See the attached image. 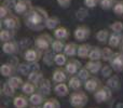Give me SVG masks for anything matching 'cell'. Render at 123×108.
I'll return each instance as SVG.
<instances>
[{
    "label": "cell",
    "instance_id": "cell-1",
    "mask_svg": "<svg viewBox=\"0 0 123 108\" xmlns=\"http://www.w3.org/2000/svg\"><path fill=\"white\" fill-rule=\"evenodd\" d=\"M49 17V13L41 6H32V9L24 15L26 26L32 30H42L45 28V23Z\"/></svg>",
    "mask_w": 123,
    "mask_h": 108
},
{
    "label": "cell",
    "instance_id": "cell-2",
    "mask_svg": "<svg viewBox=\"0 0 123 108\" xmlns=\"http://www.w3.org/2000/svg\"><path fill=\"white\" fill-rule=\"evenodd\" d=\"M87 101H89V97H87L86 93L83 91H80V90H77V91L72 92L69 96L70 105L76 108L85 106L87 104Z\"/></svg>",
    "mask_w": 123,
    "mask_h": 108
},
{
    "label": "cell",
    "instance_id": "cell-3",
    "mask_svg": "<svg viewBox=\"0 0 123 108\" xmlns=\"http://www.w3.org/2000/svg\"><path fill=\"white\" fill-rule=\"evenodd\" d=\"M53 39L49 34H41L35 39V45L42 52H48L52 48Z\"/></svg>",
    "mask_w": 123,
    "mask_h": 108
},
{
    "label": "cell",
    "instance_id": "cell-4",
    "mask_svg": "<svg viewBox=\"0 0 123 108\" xmlns=\"http://www.w3.org/2000/svg\"><path fill=\"white\" fill-rule=\"evenodd\" d=\"M110 88L108 85H102L97 91H95L94 93V98L97 103H105L111 97L112 95V92H111Z\"/></svg>",
    "mask_w": 123,
    "mask_h": 108
},
{
    "label": "cell",
    "instance_id": "cell-5",
    "mask_svg": "<svg viewBox=\"0 0 123 108\" xmlns=\"http://www.w3.org/2000/svg\"><path fill=\"white\" fill-rule=\"evenodd\" d=\"M42 57V51L38 48H30V49L26 50L24 53V59L29 63H35V62H39Z\"/></svg>",
    "mask_w": 123,
    "mask_h": 108
},
{
    "label": "cell",
    "instance_id": "cell-6",
    "mask_svg": "<svg viewBox=\"0 0 123 108\" xmlns=\"http://www.w3.org/2000/svg\"><path fill=\"white\" fill-rule=\"evenodd\" d=\"M32 9V3L30 0H17L14 6V11L16 14L25 15Z\"/></svg>",
    "mask_w": 123,
    "mask_h": 108
},
{
    "label": "cell",
    "instance_id": "cell-7",
    "mask_svg": "<svg viewBox=\"0 0 123 108\" xmlns=\"http://www.w3.org/2000/svg\"><path fill=\"white\" fill-rule=\"evenodd\" d=\"M74 39L78 41H84L91 36V29L85 25H80L74 32Z\"/></svg>",
    "mask_w": 123,
    "mask_h": 108
},
{
    "label": "cell",
    "instance_id": "cell-8",
    "mask_svg": "<svg viewBox=\"0 0 123 108\" xmlns=\"http://www.w3.org/2000/svg\"><path fill=\"white\" fill-rule=\"evenodd\" d=\"M112 69L117 72L123 71V52H117L113 54L112 58L109 61Z\"/></svg>",
    "mask_w": 123,
    "mask_h": 108
},
{
    "label": "cell",
    "instance_id": "cell-9",
    "mask_svg": "<svg viewBox=\"0 0 123 108\" xmlns=\"http://www.w3.org/2000/svg\"><path fill=\"white\" fill-rule=\"evenodd\" d=\"M18 70L22 75L24 76H28L31 71H37V70H40V66H39L38 62H35V63H22L18 66Z\"/></svg>",
    "mask_w": 123,
    "mask_h": 108
},
{
    "label": "cell",
    "instance_id": "cell-10",
    "mask_svg": "<svg viewBox=\"0 0 123 108\" xmlns=\"http://www.w3.org/2000/svg\"><path fill=\"white\" fill-rule=\"evenodd\" d=\"M2 23H3L4 27L9 28V29H16V28H19V26H21L19 19L15 14H9L8 16L2 19Z\"/></svg>",
    "mask_w": 123,
    "mask_h": 108
},
{
    "label": "cell",
    "instance_id": "cell-11",
    "mask_svg": "<svg viewBox=\"0 0 123 108\" xmlns=\"http://www.w3.org/2000/svg\"><path fill=\"white\" fill-rule=\"evenodd\" d=\"M102 87V81L97 77H91L84 81V88L87 92H95Z\"/></svg>",
    "mask_w": 123,
    "mask_h": 108
},
{
    "label": "cell",
    "instance_id": "cell-12",
    "mask_svg": "<svg viewBox=\"0 0 123 108\" xmlns=\"http://www.w3.org/2000/svg\"><path fill=\"white\" fill-rule=\"evenodd\" d=\"M81 68H82L81 67V63L76 58H70L65 65L66 71H67L69 75H72V76L76 75Z\"/></svg>",
    "mask_w": 123,
    "mask_h": 108
},
{
    "label": "cell",
    "instance_id": "cell-13",
    "mask_svg": "<svg viewBox=\"0 0 123 108\" xmlns=\"http://www.w3.org/2000/svg\"><path fill=\"white\" fill-rule=\"evenodd\" d=\"M123 42V32H112V34H110L108 40V44L110 48H119Z\"/></svg>",
    "mask_w": 123,
    "mask_h": 108
},
{
    "label": "cell",
    "instance_id": "cell-14",
    "mask_svg": "<svg viewBox=\"0 0 123 108\" xmlns=\"http://www.w3.org/2000/svg\"><path fill=\"white\" fill-rule=\"evenodd\" d=\"M17 50H18V43L15 40H10L6 41V42H3L2 51L6 54H14L17 52Z\"/></svg>",
    "mask_w": 123,
    "mask_h": 108
},
{
    "label": "cell",
    "instance_id": "cell-15",
    "mask_svg": "<svg viewBox=\"0 0 123 108\" xmlns=\"http://www.w3.org/2000/svg\"><path fill=\"white\" fill-rule=\"evenodd\" d=\"M67 74L66 69L62 68L61 66L58 68H56L53 72V81L56 83H61V82H65L67 80Z\"/></svg>",
    "mask_w": 123,
    "mask_h": 108
},
{
    "label": "cell",
    "instance_id": "cell-16",
    "mask_svg": "<svg viewBox=\"0 0 123 108\" xmlns=\"http://www.w3.org/2000/svg\"><path fill=\"white\" fill-rule=\"evenodd\" d=\"M15 66L13 65L12 63H4L2 64L1 68H0V72L3 77H6V78H10L14 75L15 72Z\"/></svg>",
    "mask_w": 123,
    "mask_h": 108
},
{
    "label": "cell",
    "instance_id": "cell-17",
    "mask_svg": "<svg viewBox=\"0 0 123 108\" xmlns=\"http://www.w3.org/2000/svg\"><path fill=\"white\" fill-rule=\"evenodd\" d=\"M38 89H39V92L42 93L44 96L49 95L51 93V89H52V85H51V81L49 79H45L43 78L41 80V82L38 84Z\"/></svg>",
    "mask_w": 123,
    "mask_h": 108
},
{
    "label": "cell",
    "instance_id": "cell-18",
    "mask_svg": "<svg viewBox=\"0 0 123 108\" xmlns=\"http://www.w3.org/2000/svg\"><path fill=\"white\" fill-rule=\"evenodd\" d=\"M69 89L70 88L68 84H66V83H64V82H61V83H57V84L54 87V93L57 96H60V97H64V96L68 95Z\"/></svg>",
    "mask_w": 123,
    "mask_h": 108
},
{
    "label": "cell",
    "instance_id": "cell-19",
    "mask_svg": "<svg viewBox=\"0 0 123 108\" xmlns=\"http://www.w3.org/2000/svg\"><path fill=\"white\" fill-rule=\"evenodd\" d=\"M85 67L91 71L92 75H95V74H97L99 70H102L103 64L100 61H92V59H90V61L85 64Z\"/></svg>",
    "mask_w": 123,
    "mask_h": 108
},
{
    "label": "cell",
    "instance_id": "cell-20",
    "mask_svg": "<svg viewBox=\"0 0 123 108\" xmlns=\"http://www.w3.org/2000/svg\"><path fill=\"white\" fill-rule=\"evenodd\" d=\"M54 37L56 39H61V40H67L69 38V30L65 26H58L54 30Z\"/></svg>",
    "mask_w": 123,
    "mask_h": 108
},
{
    "label": "cell",
    "instance_id": "cell-21",
    "mask_svg": "<svg viewBox=\"0 0 123 108\" xmlns=\"http://www.w3.org/2000/svg\"><path fill=\"white\" fill-rule=\"evenodd\" d=\"M15 36V32L14 29H9V28H3L0 32V40L2 42H6V41H10L14 38Z\"/></svg>",
    "mask_w": 123,
    "mask_h": 108
},
{
    "label": "cell",
    "instance_id": "cell-22",
    "mask_svg": "<svg viewBox=\"0 0 123 108\" xmlns=\"http://www.w3.org/2000/svg\"><path fill=\"white\" fill-rule=\"evenodd\" d=\"M28 101L27 97L24 95H17L13 100V106L15 108H26L28 106Z\"/></svg>",
    "mask_w": 123,
    "mask_h": 108
},
{
    "label": "cell",
    "instance_id": "cell-23",
    "mask_svg": "<svg viewBox=\"0 0 123 108\" xmlns=\"http://www.w3.org/2000/svg\"><path fill=\"white\" fill-rule=\"evenodd\" d=\"M91 49H92V45L89 44V43H82V44H80L78 48V56L81 57V58L89 57Z\"/></svg>",
    "mask_w": 123,
    "mask_h": 108
},
{
    "label": "cell",
    "instance_id": "cell-24",
    "mask_svg": "<svg viewBox=\"0 0 123 108\" xmlns=\"http://www.w3.org/2000/svg\"><path fill=\"white\" fill-rule=\"evenodd\" d=\"M78 45L74 42H69L65 45V49H64V53H65L67 56L72 57L74 55L78 54Z\"/></svg>",
    "mask_w": 123,
    "mask_h": 108
},
{
    "label": "cell",
    "instance_id": "cell-25",
    "mask_svg": "<svg viewBox=\"0 0 123 108\" xmlns=\"http://www.w3.org/2000/svg\"><path fill=\"white\" fill-rule=\"evenodd\" d=\"M36 89H37V84L30 82L29 80L24 82V84L22 85V92H23L24 94H26V95H31V94H34Z\"/></svg>",
    "mask_w": 123,
    "mask_h": 108
},
{
    "label": "cell",
    "instance_id": "cell-26",
    "mask_svg": "<svg viewBox=\"0 0 123 108\" xmlns=\"http://www.w3.org/2000/svg\"><path fill=\"white\" fill-rule=\"evenodd\" d=\"M29 102L31 103L32 105L40 106L41 104H43V103L45 102V101H44V95H43L42 93H40V92H38V93H36V92H35L34 94H31V95H30Z\"/></svg>",
    "mask_w": 123,
    "mask_h": 108
},
{
    "label": "cell",
    "instance_id": "cell-27",
    "mask_svg": "<svg viewBox=\"0 0 123 108\" xmlns=\"http://www.w3.org/2000/svg\"><path fill=\"white\" fill-rule=\"evenodd\" d=\"M68 85L71 90L74 91H77V90H80L81 87H82V80L79 78L78 76H72L71 78L68 81Z\"/></svg>",
    "mask_w": 123,
    "mask_h": 108
},
{
    "label": "cell",
    "instance_id": "cell-28",
    "mask_svg": "<svg viewBox=\"0 0 123 108\" xmlns=\"http://www.w3.org/2000/svg\"><path fill=\"white\" fill-rule=\"evenodd\" d=\"M28 80L30 82L35 83V84H39L41 82V80L43 79V74L40 70H37V71H31L29 75L27 76Z\"/></svg>",
    "mask_w": 123,
    "mask_h": 108
},
{
    "label": "cell",
    "instance_id": "cell-29",
    "mask_svg": "<svg viewBox=\"0 0 123 108\" xmlns=\"http://www.w3.org/2000/svg\"><path fill=\"white\" fill-rule=\"evenodd\" d=\"M58 24H60V19L57 16H49L45 23V28L50 30H55L58 27Z\"/></svg>",
    "mask_w": 123,
    "mask_h": 108
},
{
    "label": "cell",
    "instance_id": "cell-30",
    "mask_svg": "<svg viewBox=\"0 0 123 108\" xmlns=\"http://www.w3.org/2000/svg\"><path fill=\"white\" fill-rule=\"evenodd\" d=\"M109 37H110V34H109L108 29H99L96 32V39L102 43L108 42Z\"/></svg>",
    "mask_w": 123,
    "mask_h": 108
},
{
    "label": "cell",
    "instance_id": "cell-31",
    "mask_svg": "<svg viewBox=\"0 0 123 108\" xmlns=\"http://www.w3.org/2000/svg\"><path fill=\"white\" fill-rule=\"evenodd\" d=\"M87 58L92 59V61H100L102 59V49L99 47H92Z\"/></svg>",
    "mask_w": 123,
    "mask_h": 108
},
{
    "label": "cell",
    "instance_id": "cell-32",
    "mask_svg": "<svg viewBox=\"0 0 123 108\" xmlns=\"http://www.w3.org/2000/svg\"><path fill=\"white\" fill-rule=\"evenodd\" d=\"M8 82L10 83V84L12 85L15 90H16V89H22V85L24 84L23 79H22L19 76H12V77H10V78H9V80H8Z\"/></svg>",
    "mask_w": 123,
    "mask_h": 108
},
{
    "label": "cell",
    "instance_id": "cell-33",
    "mask_svg": "<svg viewBox=\"0 0 123 108\" xmlns=\"http://www.w3.org/2000/svg\"><path fill=\"white\" fill-rule=\"evenodd\" d=\"M65 40H61V39H56V40H53V43H52V50L55 53H62L64 52V49H65Z\"/></svg>",
    "mask_w": 123,
    "mask_h": 108
},
{
    "label": "cell",
    "instance_id": "cell-34",
    "mask_svg": "<svg viewBox=\"0 0 123 108\" xmlns=\"http://www.w3.org/2000/svg\"><path fill=\"white\" fill-rule=\"evenodd\" d=\"M67 55L65 53H56V55L54 56V63L56 64L57 66H64L66 65V63H67Z\"/></svg>",
    "mask_w": 123,
    "mask_h": 108
},
{
    "label": "cell",
    "instance_id": "cell-35",
    "mask_svg": "<svg viewBox=\"0 0 123 108\" xmlns=\"http://www.w3.org/2000/svg\"><path fill=\"white\" fill-rule=\"evenodd\" d=\"M2 93L6 96H13L15 93V89L6 81V82H3V84H2Z\"/></svg>",
    "mask_w": 123,
    "mask_h": 108
},
{
    "label": "cell",
    "instance_id": "cell-36",
    "mask_svg": "<svg viewBox=\"0 0 123 108\" xmlns=\"http://www.w3.org/2000/svg\"><path fill=\"white\" fill-rule=\"evenodd\" d=\"M107 85H108L110 89H118L119 88V84H120V80H119V77L118 76H110L109 79L107 80Z\"/></svg>",
    "mask_w": 123,
    "mask_h": 108
},
{
    "label": "cell",
    "instance_id": "cell-37",
    "mask_svg": "<svg viewBox=\"0 0 123 108\" xmlns=\"http://www.w3.org/2000/svg\"><path fill=\"white\" fill-rule=\"evenodd\" d=\"M42 108H61V104L56 98L52 97L47 100L43 103V107Z\"/></svg>",
    "mask_w": 123,
    "mask_h": 108
},
{
    "label": "cell",
    "instance_id": "cell-38",
    "mask_svg": "<svg viewBox=\"0 0 123 108\" xmlns=\"http://www.w3.org/2000/svg\"><path fill=\"white\" fill-rule=\"evenodd\" d=\"M115 52L110 49V48H104L102 49V59L105 62H109L111 58H112Z\"/></svg>",
    "mask_w": 123,
    "mask_h": 108
},
{
    "label": "cell",
    "instance_id": "cell-39",
    "mask_svg": "<svg viewBox=\"0 0 123 108\" xmlns=\"http://www.w3.org/2000/svg\"><path fill=\"white\" fill-rule=\"evenodd\" d=\"M78 77L81 79V80L86 81L87 79H90L92 77V74L86 67H83L78 71Z\"/></svg>",
    "mask_w": 123,
    "mask_h": 108
},
{
    "label": "cell",
    "instance_id": "cell-40",
    "mask_svg": "<svg viewBox=\"0 0 123 108\" xmlns=\"http://www.w3.org/2000/svg\"><path fill=\"white\" fill-rule=\"evenodd\" d=\"M117 0H100L99 6L103 10H110L115 6Z\"/></svg>",
    "mask_w": 123,
    "mask_h": 108
},
{
    "label": "cell",
    "instance_id": "cell-41",
    "mask_svg": "<svg viewBox=\"0 0 123 108\" xmlns=\"http://www.w3.org/2000/svg\"><path fill=\"white\" fill-rule=\"evenodd\" d=\"M113 12H115V14L119 15V16H121L123 15V0H117V2H116L115 6L112 8Z\"/></svg>",
    "mask_w": 123,
    "mask_h": 108
},
{
    "label": "cell",
    "instance_id": "cell-42",
    "mask_svg": "<svg viewBox=\"0 0 123 108\" xmlns=\"http://www.w3.org/2000/svg\"><path fill=\"white\" fill-rule=\"evenodd\" d=\"M110 29L116 32H123V23L120 21H117L110 25Z\"/></svg>",
    "mask_w": 123,
    "mask_h": 108
},
{
    "label": "cell",
    "instance_id": "cell-43",
    "mask_svg": "<svg viewBox=\"0 0 123 108\" xmlns=\"http://www.w3.org/2000/svg\"><path fill=\"white\" fill-rule=\"evenodd\" d=\"M9 14H11V9L8 8V6H6V4L2 3L1 8H0V17H1L2 19H4V17H6Z\"/></svg>",
    "mask_w": 123,
    "mask_h": 108
},
{
    "label": "cell",
    "instance_id": "cell-44",
    "mask_svg": "<svg viewBox=\"0 0 123 108\" xmlns=\"http://www.w3.org/2000/svg\"><path fill=\"white\" fill-rule=\"evenodd\" d=\"M100 0H83V3L86 8H90V9H93L95 6H97L99 4Z\"/></svg>",
    "mask_w": 123,
    "mask_h": 108
},
{
    "label": "cell",
    "instance_id": "cell-45",
    "mask_svg": "<svg viewBox=\"0 0 123 108\" xmlns=\"http://www.w3.org/2000/svg\"><path fill=\"white\" fill-rule=\"evenodd\" d=\"M112 67L110 65H106V66H103L102 68V75L103 77H110L111 76V72H112Z\"/></svg>",
    "mask_w": 123,
    "mask_h": 108
},
{
    "label": "cell",
    "instance_id": "cell-46",
    "mask_svg": "<svg viewBox=\"0 0 123 108\" xmlns=\"http://www.w3.org/2000/svg\"><path fill=\"white\" fill-rule=\"evenodd\" d=\"M61 8H68L71 4V0H56Z\"/></svg>",
    "mask_w": 123,
    "mask_h": 108
},
{
    "label": "cell",
    "instance_id": "cell-47",
    "mask_svg": "<svg viewBox=\"0 0 123 108\" xmlns=\"http://www.w3.org/2000/svg\"><path fill=\"white\" fill-rule=\"evenodd\" d=\"M3 4H6L8 8H10V9H14V6H15V4H16V1L15 0H4L3 1Z\"/></svg>",
    "mask_w": 123,
    "mask_h": 108
},
{
    "label": "cell",
    "instance_id": "cell-48",
    "mask_svg": "<svg viewBox=\"0 0 123 108\" xmlns=\"http://www.w3.org/2000/svg\"><path fill=\"white\" fill-rule=\"evenodd\" d=\"M120 49H121V52H123V42L121 43V45H120Z\"/></svg>",
    "mask_w": 123,
    "mask_h": 108
},
{
    "label": "cell",
    "instance_id": "cell-49",
    "mask_svg": "<svg viewBox=\"0 0 123 108\" xmlns=\"http://www.w3.org/2000/svg\"><path fill=\"white\" fill-rule=\"evenodd\" d=\"M117 108H123V104H122V105H121V104H119V105L117 106Z\"/></svg>",
    "mask_w": 123,
    "mask_h": 108
},
{
    "label": "cell",
    "instance_id": "cell-50",
    "mask_svg": "<svg viewBox=\"0 0 123 108\" xmlns=\"http://www.w3.org/2000/svg\"><path fill=\"white\" fill-rule=\"evenodd\" d=\"M30 108H41V107H40V106H36V105H34V106L30 107Z\"/></svg>",
    "mask_w": 123,
    "mask_h": 108
},
{
    "label": "cell",
    "instance_id": "cell-51",
    "mask_svg": "<svg viewBox=\"0 0 123 108\" xmlns=\"http://www.w3.org/2000/svg\"><path fill=\"white\" fill-rule=\"evenodd\" d=\"M80 108H82V107H80Z\"/></svg>",
    "mask_w": 123,
    "mask_h": 108
}]
</instances>
